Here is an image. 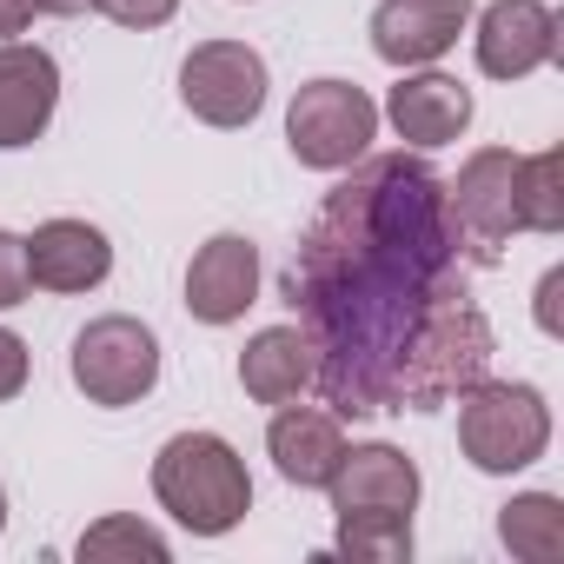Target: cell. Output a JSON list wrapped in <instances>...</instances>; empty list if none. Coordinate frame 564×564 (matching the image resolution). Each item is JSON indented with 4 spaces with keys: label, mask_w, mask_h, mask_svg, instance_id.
I'll use <instances>...</instances> for the list:
<instances>
[{
    "label": "cell",
    "mask_w": 564,
    "mask_h": 564,
    "mask_svg": "<svg viewBox=\"0 0 564 564\" xmlns=\"http://www.w3.org/2000/svg\"><path fill=\"white\" fill-rule=\"evenodd\" d=\"M445 180L412 153H379L326 193L286 265V300L319 352V392L339 419L392 412V372L419 326L471 293V252Z\"/></svg>",
    "instance_id": "6da1fadb"
},
{
    "label": "cell",
    "mask_w": 564,
    "mask_h": 564,
    "mask_svg": "<svg viewBox=\"0 0 564 564\" xmlns=\"http://www.w3.org/2000/svg\"><path fill=\"white\" fill-rule=\"evenodd\" d=\"M153 498L193 538H219L252 511V478H246V458L219 432H180L153 458Z\"/></svg>",
    "instance_id": "7a4b0ae2"
},
{
    "label": "cell",
    "mask_w": 564,
    "mask_h": 564,
    "mask_svg": "<svg viewBox=\"0 0 564 564\" xmlns=\"http://www.w3.org/2000/svg\"><path fill=\"white\" fill-rule=\"evenodd\" d=\"M485 366H491V326H485V313L471 306V293L445 300L419 326V339L405 346V359L392 372V412H438L471 379H485Z\"/></svg>",
    "instance_id": "3957f363"
},
{
    "label": "cell",
    "mask_w": 564,
    "mask_h": 564,
    "mask_svg": "<svg viewBox=\"0 0 564 564\" xmlns=\"http://www.w3.org/2000/svg\"><path fill=\"white\" fill-rule=\"evenodd\" d=\"M458 445L478 471H524L551 445V405L538 386L471 379L458 392Z\"/></svg>",
    "instance_id": "277c9868"
},
{
    "label": "cell",
    "mask_w": 564,
    "mask_h": 564,
    "mask_svg": "<svg viewBox=\"0 0 564 564\" xmlns=\"http://www.w3.org/2000/svg\"><path fill=\"white\" fill-rule=\"evenodd\" d=\"M379 133V107L366 87L352 80H306L293 94V113H286V140H293V160L300 166H319V173H339L352 166Z\"/></svg>",
    "instance_id": "5b68a950"
},
{
    "label": "cell",
    "mask_w": 564,
    "mask_h": 564,
    "mask_svg": "<svg viewBox=\"0 0 564 564\" xmlns=\"http://www.w3.org/2000/svg\"><path fill=\"white\" fill-rule=\"evenodd\" d=\"M74 386L87 392V405H140L160 386V339L153 326L107 313L74 339Z\"/></svg>",
    "instance_id": "8992f818"
},
{
    "label": "cell",
    "mask_w": 564,
    "mask_h": 564,
    "mask_svg": "<svg viewBox=\"0 0 564 564\" xmlns=\"http://www.w3.org/2000/svg\"><path fill=\"white\" fill-rule=\"evenodd\" d=\"M180 100L206 127H252L265 107V61L246 41H206L180 67Z\"/></svg>",
    "instance_id": "52a82bcc"
},
{
    "label": "cell",
    "mask_w": 564,
    "mask_h": 564,
    "mask_svg": "<svg viewBox=\"0 0 564 564\" xmlns=\"http://www.w3.org/2000/svg\"><path fill=\"white\" fill-rule=\"evenodd\" d=\"M339 524H412L419 465L399 445H346L339 471L326 478Z\"/></svg>",
    "instance_id": "ba28073f"
},
{
    "label": "cell",
    "mask_w": 564,
    "mask_h": 564,
    "mask_svg": "<svg viewBox=\"0 0 564 564\" xmlns=\"http://www.w3.org/2000/svg\"><path fill=\"white\" fill-rule=\"evenodd\" d=\"M511 173H518L511 147H478L458 166V180H445V206H452V219H458V232H465L478 265H491L498 246L518 232V219H511Z\"/></svg>",
    "instance_id": "9c48e42d"
},
{
    "label": "cell",
    "mask_w": 564,
    "mask_h": 564,
    "mask_svg": "<svg viewBox=\"0 0 564 564\" xmlns=\"http://www.w3.org/2000/svg\"><path fill=\"white\" fill-rule=\"evenodd\" d=\"M259 300V246L239 232H213L186 265V313L199 326H232Z\"/></svg>",
    "instance_id": "30bf717a"
},
{
    "label": "cell",
    "mask_w": 564,
    "mask_h": 564,
    "mask_svg": "<svg viewBox=\"0 0 564 564\" xmlns=\"http://www.w3.org/2000/svg\"><path fill=\"white\" fill-rule=\"evenodd\" d=\"M557 61V14L544 0H491L478 14V67L491 80H524Z\"/></svg>",
    "instance_id": "8fae6325"
},
{
    "label": "cell",
    "mask_w": 564,
    "mask_h": 564,
    "mask_svg": "<svg viewBox=\"0 0 564 564\" xmlns=\"http://www.w3.org/2000/svg\"><path fill=\"white\" fill-rule=\"evenodd\" d=\"M465 28H471L465 0H386L372 14V54L386 67H425V61L452 54Z\"/></svg>",
    "instance_id": "7c38bea8"
},
{
    "label": "cell",
    "mask_w": 564,
    "mask_h": 564,
    "mask_svg": "<svg viewBox=\"0 0 564 564\" xmlns=\"http://www.w3.org/2000/svg\"><path fill=\"white\" fill-rule=\"evenodd\" d=\"M54 100H61L54 54L0 41V147H34L54 120Z\"/></svg>",
    "instance_id": "4fadbf2b"
},
{
    "label": "cell",
    "mask_w": 564,
    "mask_h": 564,
    "mask_svg": "<svg viewBox=\"0 0 564 564\" xmlns=\"http://www.w3.org/2000/svg\"><path fill=\"white\" fill-rule=\"evenodd\" d=\"M113 272V246L87 219H47L28 239V279L41 293H87Z\"/></svg>",
    "instance_id": "5bb4252c"
},
{
    "label": "cell",
    "mask_w": 564,
    "mask_h": 564,
    "mask_svg": "<svg viewBox=\"0 0 564 564\" xmlns=\"http://www.w3.org/2000/svg\"><path fill=\"white\" fill-rule=\"evenodd\" d=\"M265 452L279 465L286 485H306V491H326V478L339 471L346 458V432H339V412H319V405H286L265 432Z\"/></svg>",
    "instance_id": "9a60e30c"
},
{
    "label": "cell",
    "mask_w": 564,
    "mask_h": 564,
    "mask_svg": "<svg viewBox=\"0 0 564 564\" xmlns=\"http://www.w3.org/2000/svg\"><path fill=\"white\" fill-rule=\"evenodd\" d=\"M313 379H319V352L300 326H265L239 352V386L259 405H293L300 392H313Z\"/></svg>",
    "instance_id": "2e32d148"
},
{
    "label": "cell",
    "mask_w": 564,
    "mask_h": 564,
    "mask_svg": "<svg viewBox=\"0 0 564 564\" xmlns=\"http://www.w3.org/2000/svg\"><path fill=\"white\" fill-rule=\"evenodd\" d=\"M386 113H392L399 140H412V147H445V140H458V133L471 127V87H458L452 74H405V80L392 87Z\"/></svg>",
    "instance_id": "e0dca14e"
},
{
    "label": "cell",
    "mask_w": 564,
    "mask_h": 564,
    "mask_svg": "<svg viewBox=\"0 0 564 564\" xmlns=\"http://www.w3.org/2000/svg\"><path fill=\"white\" fill-rule=\"evenodd\" d=\"M511 219H518V232H557V226H564V153H557V147L518 153V173H511Z\"/></svg>",
    "instance_id": "ac0fdd59"
},
{
    "label": "cell",
    "mask_w": 564,
    "mask_h": 564,
    "mask_svg": "<svg viewBox=\"0 0 564 564\" xmlns=\"http://www.w3.org/2000/svg\"><path fill=\"white\" fill-rule=\"evenodd\" d=\"M498 538L524 564H557L564 557V505L551 491H524L498 511Z\"/></svg>",
    "instance_id": "d6986e66"
},
{
    "label": "cell",
    "mask_w": 564,
    "mask_h": 564,
    "mask_svg": "<svg viewBox=\"0 0 564 564\" xmlns=\"http://www.w3.org/2000/svg\"><path fill=\"white\" fill-rule=\"evenodd\" d=\"M80 557L87 564H100V557H153V564H166V538L153 524H140V518H100L80 538Z\"/></svg>",
    "instance_id": "ffe728a7"
},
{
    "label": "cell",
    "mask_w": 564,
    "mask_h": 564,
    "mask_svg": "<svg viewBox=\"0 0 564 564\" xmlns=\"http://www.w3.org/2000/svg\"><path fill=\"white\" fill-rule=\"evenodd\" d=\"M339 551L359 564H405L412 557V524H339Z\"/></svg>",
    "instance_id": "44dd1931"
},
{
    "label": "cell",
    "mask_w": 564,
    "mask_h": 564,
    "mask_svg": "<svg viewBox=\"0 0 564 564\" xmlns=\"http://www.w3.org/2000/svg\"><path fill=\"white\" fill-rule=\"evenodd\" d=\"M28 293H34V279H28V239L0 232V313L21 306Z\"/></svg>",
    "instance_id": "7402d4cb"
},
{
    "label": "cell",
    "mask_w": 564,
    "mask_h": 564,
    "mask_svg": "<svg viewBox=\"0 0 564 564\" xmlns=\"http://www.w3.org/2000/svg\"><path fill=\"white\" fill-rule=\"evenodd\" d=\"M100 14L107 21H120V28H166L173 14H180V0H100Z\"/></svg>",
    "instance_id": "603a6c76"
},
{
    "label": "cell",
    "mask_w": 564,
    "mask_h": 564,
    "mask_svg": "<svg viewBox=\"0 0 564 564\" xmlns=\"http://www.w3.org/2000/svg\"><path fill=\"white\" fill-rule=\"evenodd\" d=\"M21 386H28V346L0 326V399H14Z\"/></svg>",
    "instance_id": "cb8c5ba5"
},
{
    "label": "cell",
    "mask_w": 564,
    "mask_h": 564,
    "mask_svg": "<svg viewBox=\"0 0 564 564\" xmlns=\"http://www.w3.org/2000/svg\"><path fill=\"white\" fill-rule=\"evenodd\" d=\"M557 293H564V272L551 265L544 286H538V326H544V333H557Z\"/></svg>",
    "instance_id": "d4e9b609"
},
{
    "label": "cell",
    "mask_w": 564,
    "mask_h": 564,
    "mask_svg": "<svg viewBox=\"0 0 564 564\" xmlns=\"http://www.w3.org/2000/svg\"><path fill=\"white\" fill-rule=\"evenodd\" d=\"M34 21V0H0V41H14Z\"/></svg>",
    "instance_id": "484cf974"
},
{
    "label": "cell",
    "mask_w": 564,
    "mask_h": 564,
    "mask_svg": "<svg viewBox=\"0 0 564 564\" xmlns=\"http://www.w3.org/2000/svg\"><path fill=\"white\" fill-rule=\"evenodd\" d=\"M34 14H100V0H34Z\"/></svg>",
    "instance_id": "4316f807"
},
{
    "label": "cell",
    "mask_w": 564,
    "mask_h": 564,
    "mask_svg": "<svg viewBox=\"0 0 564 564\" xmlns=\"http://www.w3.org/2000/svg\"><path fill=\"white\" fill-rule=\"evenodd\" d=\"M0 531H8V491H0Z\"/></svg>",
    "instance_id": "83f0119b"
}]
</instances>
